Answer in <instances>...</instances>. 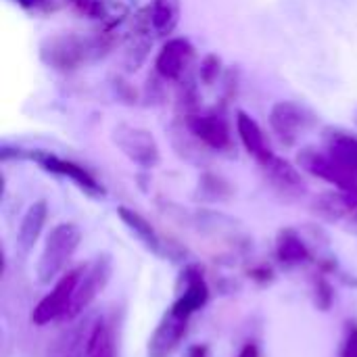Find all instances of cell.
I'll return each instance as SVG.
<instances>
[{
  "label": "cell",
  "instance_id": "obj_29",
  "mask_svg": "<svg viewBox=\"0 0 357 357\" xmlns=\"http://www.w3.org/2000/svg\"><path fill=\"white\" fill-rule=\"evenodd\" d=\"M249 274H251V278H253V280H257V282H261V284H266V282L270 280V276H272L270 268H266V266L253 268V270H251Z\"/></svg>",
  "mask_w": 357,
  "mask_h": 357
},
{
  "label": "cell",
  "instance_id": "obj_8",
  "mask_svg": "<svg viewBox=\"0 0 357 357\" xmlns=\"http://www.w3.org/2000/svg\"><path fill=\"white\" fill-rule=\"evenodd\" d=\"M190 316L178 312L176 307H167L161 320L157 322L153 335L146 343V357H174L188 335Z\"/></svg>",
  "mask_w": 357,
  "mask_h": 357
},
{
  "label": "cell",
  "instance_id": "obj_30",
  "mask_svg": "<svg viewBox=\"0 0 357 357\" xmlns=\"http://www.w3.org/2000/svg\"><path fill=\"white\" fill-rule=\"evenodd\" d=\"M236 357H261L259 345H257V343H253V341L245 343V345L241 347V351H238V356Z\"/></svg>",
  "mask_w": 357,
  "mask_h": 357
},
{
  "label": "cell",
  "instance_id": "obj_20",
  "mask_svg": "<svg viewBox=\"0 0 357 357\" xmlns=\"http://www.w3.org/2000/svg\"><path fill=\"white\" fill-rule=\"evenodd\" d=\"M46 220H48V203L44 199L33 201L25 209V213L19 222V228H17V249L21 255H27L36 247V243L42 236L44 226H46Z\"/></svg>",
  "mask_w": 357,
  "mask_h": 357
},
{
  "label": "cell",
  "instance_id": "obj_2",
  "mask_svg": "<svg viewBox=\"0 0 357 357\" xmlns=\"http://www.w3.org/2000/svg\"><path fill=\"white\" fill-rule=\"evenodd\" d=\"M0 159L8 161V159H29L33 163H38L44 172L54 174L59 178H67L71 180L84 195L92 197V199H102L105 197V186L79 163L71 161V159H63L50 151H42V149H21V146H8L2 144L0 149Z\"/></svg>",
  "mask_w": 357,
  "mask_h": 357
},
{
  "label": "cell",
  "instance_id": "obj_18",
  "mask_svg": "<svg viewBox=\"0 0 357 357\" xmlns=\"http://www.w3.org/2000/svg\"><path fill=\"white\" fill-rule=\"evenodd\" d=\"M276 259L284 268H301L318 259L316 251L312 245L305 241V236L297 228H282L276 234V245H274Z\"/></svg>",
  "mask_w": 357,
  "mask_h": 357
},
{
  "label": "cell",
  "instance_id": "obj_26",
  "mask_svg": "<svg viewBox=\"0 0 357 357\" xmlns=\"http://www.w3.org/2000/svg\"><path fill=\"white\" fill-rule=\"evenodd\" d=\"M220 71H222V59L218 54H207L203 61H201V67H199V77L205 86H211L218 77H220Z\"/></svg>",
  "mask_w": 357,
  "mask_h": 357
},
{
  "label": "cell",
  "instance_id": "obj_5",
  "mask_svg": "<svg viewBox=\"0 0 357 357\" xmlns=\"http://www.w3.org/2000/svg\"><path fill=\"white\" fill-rule=\"evenodd\" d=\"M79 276H82V264L67 270L52 284V289L38 301V305L31 312V322L36 326H46L50 322H63L65 320V316L71 307Z\"/></svg>",
  "mask_w": 357,
  "mask_h": 357
},
{
  "label": "cell",
  "instance_id": "obj_11",
  "mask_svg": "<svg viewBox=\"0 0 357 357\" xmlns=\"http://www.w3.org/2000/svg\"><path fill=\"white\" fill-rule=\"evenodd\" d=\"M211 291L205 280V272L199 264H186L178 276V287H176V299L172 307L186 316H195L209 303Z\"/></svg>",
  "mask_w": 357,
  "mask_h": 357
},
{
  "label": "cell",
  "instance_id": "obj_3",
  "mask_svg": "<svg viewBox=\"0 0 357 357\" xmlns=\"http://www.w3.org/2000/svg\"><path fill=\"white\" fill-rule=\"evenodd\" d=\"M82 243V230L73 222H61L56 224L50 234L44 241L42 253L36 264V276L40 284H52L56 282L67 266L71 264L75 251Z\"/></svg>",
  "mask_w": 357,
  "mask_h": 357
},
{
  "label": "cell",
  "instance_id": "obj_16",
  "mask_svg": "<svg viewBox=\"0 0 357 357\" xmlns=\"http://www.w3.org/2000/svg\"><path fill=\"white\" fill-rule=\"evenodd\" d=\"M82 17L100 21L105 27H117L134 15V0H67Z\"/></svg>",
  "mask_w": 357,
  "mask_h": 357
},
{
  "label": "cell",
  "instance_id": "obj_15",
  "mask_svg": "<svg viewBox=\"0 0 357 357\" xmlns=\"http://www.w3.org/2000/svg\"><path fill=\"white\" fill-rule=\"evenodd\" d=\"M259 167L266 176V182L280 199L299 201L301 197H305V192H307L305 180L301 178V172L287 159L274 155L268 163H264Z\"/></svg>",
  "mask_w": 357,
  "mask_h": 357
},
{
  "label": "cell",
  "instance_id": "obj_10",
  "mask_svg": "<svg viewBox=\"0 0 357 357\" xmlns=\"http://www.w3.org/2000/svg\"><path fill=\"white\" fill-rule=\"evenodd\" d=\"M312 211L320 220L357 234V192L339 190V188L331 192H322L312 203Z\"/></svg>",
  "mask_w": 357,
  "mask_h": 357
},
{
  "label": "cell",
  "instance_id": "obj_6",
  "mask_svg": "<svg viewBox=\"0 0 357 357\" xmlns=\"http://www.w3.org/2000/svg\"><path fill=\"white\" fill-rule=\"evenodd\" d=\"M113 144L138 167L153 169L161 161V151L155 140V136L140 128V126H130V123H119L113 128Z\"/></svg>",
  "mask_w": 357,
  "mask_h": 357
},
{
  "label": "cell",
  "instance_id": "obj_21",
  "mask_svg": "<svg viewBox=\"0 0 357 357\" xmlns=\"http://www.w3.org/2000/svg\"><path fill=\"white\" fill-rule=\"evenodd\" d=\"M236 132H238V138L245 146V151L259 163H268L272 157H274V151L270 149V144L266 142V136H264V130L259 128V123L245 111H238L236 113Z\"/></svg>",
  "mask_w": 357,
  "mask_h": 357
},
{
  "label": "cell",
  "instance_id": "obj_7",
  "mask_svg": "<svg viewBox=\"0 0 357 357\" xmlns=\"http://www.w3.org/2000/svg\"><path fill=\"white\" fill-rule=\"evenodd\" d=\"M297 163L303 172L312 174L314 178H320L328 184H333L339 190H351L357 192V176L351 174L349 169H345L326 149H301L297 155Z\"/></svg>",
  "mask_w": 357,
  "mask_h": 357
},
{
  "label": "cell",
  "instance_id": "obj_32",
  "mask_svg": "<svg viewBox=\"0 0 357 357\" xmlns=\"http://www.w3.org/2000/svg\"><path fill=\"white\" fill-rule=\"evenodd\" d=\"M354 121H356V126H357V107H356V111H354Z\"/></svg>",
  "mask_w": 357,
  "mask_h": 357
},
{
  "label": "cell",
  "instance_id": "obj_27",
  "mask_svg": "<svg viewBox=\"0 0 357 357\" xmlns=\"http://www.w3.org/2000/svg\"><path fill=\"white\" fill-rule=\"evenodd\" d=\"M339 357H357V322L354 320L345 324Z\"/></svg>",
  "mask_w": 357,
  "mask_h": 357
},
{
  "label": "cell",
  "instance_id": "obj_19",
  "mask_svg": "<svg viewBox=\"0 0 357 357\" xmlns=\"http://www.w3.org/2000/svg\"><path fill=\"white\" fill-rule=\"evenodd\" d=\"M94 320L86 318H77L73 322H69V326H65L54 341L48 345L46 357H86L88 351V337L92 331Z\"/></svg>",
  "mask_w": 357,
  "mask_h": 357
},
{
  "label": "cell",
  "instance_id": "obj_25",
  "mask_svg": "<svg viewBox=\"0 0 357 357\" xmlns=\"http://www.w3.org/2000/svg\"><path fill=\"white\" fill-rule=\"evenodd\" d=\"M312 289H314V303H316V307H320L322 312H328L333 301H335V295H333V284H331L326 272L320 270L318 274H314Z\"/></svg>",
  "mask_w": 357,
  "mask_h": 357
},
{
  "label": "cell",
  "instance_id": "obj_28",
  "mask_svg": "<svg viewBox=\"0 0 357 357\" xmlns=\"http://www.w3.org/2000/svg\"><path fill=\"white\" fill-rule=\"evenodd\" d=\"M19 6H23L25 10H50L54 6V0H15Z\"/></svg>",
  "mask_w": 357,
  "mask_h": 357
},
{
  "label": "cell",
  "instance_id": "obj_4",
  "mask_svg": "<svg viewBox=\"0 0 357 357\" xmlns=\"http://www.w3.org/2000/svg\"><path fill=\"white\" fill-rule=\"evenodd\" d=\"M111 276H113V259H111V255L102 253V255H96L90 261L82 264V276L77 280L71 307H69V312H67L63 322H73V320L86 316L88 307L107 289Z\"/></svg>",
  "mask_w": 357,
  "mask_h": 357
},
{
  "label": "cell",
  "instance_id": "obj_13",
  "mask_svg": "<svg viewBox=\"0 0 357 357\" xmlns=\"http://www.w3.org/2000/svg\"><path fill=\"white\" fill-rule=\"evenodd\" d=\"M182 2L180 0H151L146 6L136 10L130 19L146 29L153 38H167L180 23Z\"/></svg>",
  "mask_w": 357,
  "mask_h": 357
},
{
  "label": "cell",
  "instance_id": "obj_17",
  "mask_svg": "<svg viewBox=\"0 0 357 357\" xmlns=\"http://www.w3.org/2000/svg\"><path fill=\"white\" fill-rule=\"evenodd\" d=\"M117 215L119 220L123 222V226L132 232V236L153 255L157 257H172V245L165 243L161 238V234L153 228V224L142 215L138 213L136 209L132 207H126V205H119L117 207Z\"/></svg>",
  "mask_w": 357,
  "mask_h": 357
},
{
  "label": "cell",
  "instance_id": "obj_1",
  "mask_svg": "<svg viewBox=\"0 0 357 357\" xmlns=\"http://www.w3.org/2000/svg\"><path fill=\"white\" fill-rule=\"evenodd\" d=\"M115 27H105L96 33H56L40 44V59L46 67L69 73L82 65L105 56L115 44Z\"/></svg>",
  "mask_w": 357,
  "mask_h": 357
},
{
  "label": "cell",
  "instance_id": "obj_14",
  "mask_svg": "<svg viewBox=\"0 0 357 357\" xmlns=\"http://www.w3.org/2000/svg\"><path fill=\"white\" fill-rule=\"evenodd\" d=\"M195 61V46L186 38H169L155 59V71L165 82H182Z\"/></svg>",
  "mask_w": 357,
  "mask_h": 357
},
{
  "label": "cell",
  "instance_id": "obj_12",
  "mask_svg": "<svg viewBox=\"0 0 357 357\" xmlns=\"http://www.w3.org/2000/svg\"><path fill=\"white\" fill-rule=\"evenodd\" d=\"M270 128L284 144H295L312 126L314 113L293 100H278L270 109Z\"/></svg>",
  "mask_w": 357,
  "mask_h": 357
},
{
  "label": "cell",
  "instance_id": "obj_24",
  "mask_svg": "<svg viewBox=\"0 0 357 357\" xmlns=\"http://www.w3.org/2000/svg\"><path fill=\"white\" fill-rule=\"evenodd\" d=\"M86 357H115V339L109 322L105 318H94Z\"/></svg>",
  "mask_w": 357,
  "mask_h": 357
},
{
  "label": "cell",
  "instance_id": "obj_22",
  "mask_svg": "<svg viewBox=\"0 0 357 357\" xmlns=\"http://www.w3.org/2000/svg\"><path fill=\"white\" fill-rule=\"evenodd\" d=\"M324 144L326 151L351 174L357 176V138L354 134L341 128H326L324 130Z\"/></svg>",
  "mask_w": 357,
  "mask_h": 357
},
{
  "label": "cell",
  "instance_id": "obj_23",
  "mask_svg": "<svg viewBox=\"0 0 357 357\" xmlns=\"http://www.w3.org/2000/svg\"><path fill=\"white\" fill-rule=\"evenodd\" d=\"M153 40L155 38L146 29L138 27L134 21L130 23L128 36H126V52H123V63H126V69L128 71H136L146 61L149 50L153 46Z\"/></svg>",
  "mask_w": 357,
  "mask_h": 357
},
{
  "label": "cell",
  "instance_id": "obj_31",
  "mask_svg": "<svg viewBox=\"0 0 357 357\" xmlns=\"http://www.w3.org/2000/svg\"><path fill=\"white\" fill-rule=\"evenodd\" d=\"M184 357H209V347L207 345H192V347H188L186 349V354Z\"/></svg>",
  "mask_w": 357,
  "mask_h": 357
},
{
  "label": "cell",
  "instance_id": "obj_9",
  "mask_svg": "<svg viewBox=\"0 0 357 357\" xmlns=\"http://www.w3.org/2000/svg\"><path fill=\"white\" fill-rule=\"evenodd\" d=\"M184 128L209 151H230L232 134L228 119L218 109L195 111L184 117Z\"/></svg>",
  "mask_w": 357,
  "mask_h": 357
}]
</instances>
